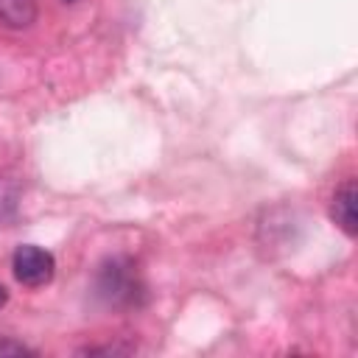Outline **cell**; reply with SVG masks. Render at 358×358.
Returning <instances> with one entry per match:
<instances>
[{
  "mask_svg": "<svg viewBox=\"0 0 358 358\" xmlns=\"http://www.w3.org/2000/svg\"><path fill=\"white\" fill-rule=\"evenodd\" d=\"M6 299H8V294H6V288L0 285V305H6Z\"/></svg>",
  "mask_w": 358,
  "mask_h": 358,
  "instance_id": "6",
  "label": "cell"
},
{
  "mask_svg": "<svg viewBox=\"0 0 358 358\" xmlns=\"http://www.w3.org/2000/svg\"><path fill=\"white\" fill-rule=\"evenodd\" d=\"M8 352H14V355H25V352H31V350H28V347H22V344L0 341V355H8Z\"/></svg>",
  "mask_w": 358,
  "mask_h": 358,
  "instance_id": "5",
  "label": "cell"
},
{
  "mask_svg": "<svg viewBox=\"0 0 358 358\" xmlns=\"http://www.w3.org/2000/svg\"><path fill=\"white\" fill-rule=\"evenodd\" d=\"M11 268H14V277L22 285L39 288V285L53 280L56 260H53V255L48 249H42L36 243H22V246H17V252L11 257Z\"/></svg>",
  "mask_w": 358,
  "mask_h": 358,
  "instance_id": "1",
  "label": "cell"
},
{
  "mask_svg": "<svg viewBox=\"0 0 358 358\" xmlns=\"http://www.w3.org/2000/svg\"><path fill=\"white\" fill-rule=\"evenodd\" d=\"M64 3H70V0H64Z\"/></svg>",
  "mask_w": 358,
  "mask_h": 358,
  "instance_id": "7",
  "label": "cell"
},
{
  "mask_svg": "<svg viewBox=\"0 0 358 358\" xmlns=\"http://www.w3.org/2000/svg\"><path fill=\"white\" fill-rule=\"evenodd\" d=\"M355 201H358V193H355V182L352 179H347L333 193V201H330V218L347 235H355L358 232V210H355Z\"/></svg>",
  "mask_w": 358,
  "mask_h": 358,
  "instance_id": "3",
  "label": "cell"
},
{
  "mask_svg": "<svg viewBox=\"0 0 358 358\" xmlns=\"http://www.w3.org/2000/svg\"><path fill=\"white\" fill-rule=\"evenodd\" d=\"M36 20L34 0H0V22L6 28H28Z\"/></svg>",
  "mask_w": 358,
  "mask_h": 358,
  "instance_id": "4",
  "label": "cell"
},
{
  "mask_svg": "<svg viewBox=\"0 0 358 358\" xmlns=\"http://www.w3.org/2000/svg\"><path fill=\"white\" fill-rule=\"evenodd\" d=\"M98 294L109 305H131L137 294V277L131 274L129 263L112 260L98 271Z\"/></svg>",
  "mask_w": 358,
  "mask_h": 358,
  "instance_id": "2",
  "label": "cell"
}]
</instances>
